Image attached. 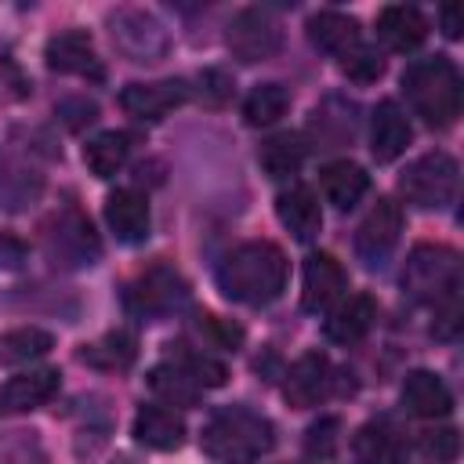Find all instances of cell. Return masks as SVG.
I'll use <instances>...</instances> for the list:
<instances>
[{
    "instance_id": "6da1fadb",
    "label": "cell",
    "mask_w": 464,
    "mask_h": 464,
    "mask_svg": "<svg viewBox=\"0 0 464 464\" xmlns=\"http://www.w3.org/2000/svg\"><path fill=\"white\" fill-rule=\"evenodd\" d=\"M218 286L228 301L268 304L286 286V254L268 239H250L228 250L218 265Z\"/></svg>"
},
{
    "instance_id": "7a4b0ae2",
    "label": "cell",
    "mask_w": 464,
    "mask_h": 464,
    "mask_svg": "<svg viewBox=\"0 0 464 464\" xmlns=\"http://www.w3.org/2000/svg\"><path fill=\"white\" fill-rule=\"evenodd\" d=\"M199 446L218 464H254L276 446L272 420L250 406H221L203 424Z\"/></svg>"
},
{
    "instance_id": "3957f363",
    "label": "cell",
    "mask_w": 464,
    "mask_h": 464,
    "mask_svg": "<svg viewBox=\"0 0 464 464\" xmlns=\"http://www.w3.org/2000/svg\"><path fill=\"white\" fill-rule=\"evenodd\" d=\"M402 91L428 127H450L460 116V72L450 58H417L402 72Z\"/></svg>"
},
{
    "instance_id": "277c9868",
    "label": "cell",
    "mask_w": 464,
    "mask_h": 464,
    "mask_svg": "<svg viewBox=\"0 0 464 464\" xmlns=\"http://www.w3.org/2000/svg\"><path fill=\"white\" fill-rule=\"evenodd\" d=\"M402 290L417 304H446L460 290V257L442 243H417L402 265Z\"/></svg>"
},
{
    "instance_id": "5b68a950",
    "label": "cell",
    "mask_w": 464,
    "mask_h": 464,
    "mask_svg": "<svg viewBox=\"0 0 464 464\" xmlns=\"http://www.w3.org/2000/svg\"><path fill=\"white\" fill-rule=\"evenodd\" d=\"M399 192L406 196V203H413L420 210L446 207L457 192V160L446 152H428V156L413 160L406 167V174L399 178Z\"/></svg>"
},
{
    "instance_id": "8992f818",
    "label": "cell",
    "mask_w": 464,
    "mask_h": 464,
    "mask_svg": "<svg viewBox=\"0 0 464 464\" xmlns=\"http://www.w3.org/2000/svg\"><path fill=\"white\" fill-rule=\"evenodd\" d=\"M109 36L112 47L127 58V62H160L170 47L163 25L156 22V14L141 11V7H120L109 14Z\"/></svg>"
},
{
    "instance_id": "52a82bcc",
    "label": "cell",
    "mask_w": 464,
    "mask_h": 464,
    "mask_svg": "<svg viewBox=\"0 0 464 464\" xmlns=\"http://www.w3.org/2000/svg\"><path fill=\"white\" fill-rule=\"evenodd\" d=\"M225 40H228V51L239 62H268L283 47V29L265 7H243L228 22Z\"/></svg>"
},
{
    "instance_id": "ba28073f",
    "label": "cell",
    "mask_w": 464,
    "mask_h": 464,
    "mask_svg": "<svg viewBox=\"0 0 464 464\" xmlns=\"http://www.w3.org/2000/svg\"><path fill=\"white\" fill-rule=\"evenodd\" d=\"M185 297H188L185 279H181L174 268H167V265L149 268V272L138 276V279L130 283V290H127V304H130L138 315H145V319H156V315H167V312L181 308Z\"/></svg>"
},
{
    "instance_id": "9c48e42d",
    "label": "cell",
    "mask_w": 464,
    "mask_h": 464,
    "mask_svg": "<svg viewBox=\"0 0 464 464\" xmlns=\"http://www.w3.org/2000/svg\"><path fill=\"white\" fill-rule=\"evenodd\" d=\"M399 232H402V210L395 199H377L370 207V214L359 221L355 228V250L366 265H381L395 243H399Z\"/></svg>"
},
{
    "instance_id": "30bf717a",
    "label": "cell",
    "mask_w": 464,
    "mask_h": 464,
    "mask_svg": "<svg viewBox=\"0 0 464 464\" xmlns=\"http://www.w3.org/2000/svg\"><path fill=\"white\" fill-rule=\"evenodd\" d=\"M348 290L344 268L330 254H308L301 268V308L304 312H326L334 308Z\"/></svg>"
},
{
    "instance_id": "8fae6325",
    "label": "cell",
    "mask_w": 464,
    "mask_h": 464,
    "mask_svg": "<svg viewBox=\"0 0 464 464\" xmlns=\"http://www.w3.org/2000/svg\"><path fill=\"white\" fill-rule=\"evenodd\" d=\"M330 359L323 352H304L290 370H286V381H283V399L294 406V410H308V406H319L326 395H330Z\"/></svg>"
},
{
    "instance_id": "7c38bea8",
    "label": "cell",
    "mask_w": 464,
    "mask_h": 464,
    "mask_svg": "<svg viewBox=\"0 0 464 464\" xmlns=\"http://www.w3.org/2000/svg\"><path fill=\"white\" fill-rule=\"evenodd\" d=\"M44 239H47V254L65 265H94V257H98V236H94L91 221L80 218L76 210L62 214L54 221V232H47Z\"/></svg>"
},
{
    "instance_id": "4fadbf2b",
    "label": "cell",
    "mask_w": 464,
    "mask_h": 464,
    "mask_svg": "<svg viewBox=\"0 0 464 464\" xmlns=\"http://www.w3.org/2000/svg\"><path fill=\"white\" fill-rule=\"evenodd\" d=\"M188 98V87L181 80H160V83H127L120 91V105L138 120H163L170 109H178Z\"/></svg>"
},
{
    "instance_id": "5bb4252c",
    "label": "cell",
    "mask_w": 464,
    "mask_h": 464,
    "mask_svg": "<svg viewBox=\"0 0 464 464\" xmlns=\"http://www.w3.org/2000/svg\"><path fill=\"white\" fill-rule=\"evenodd\" d=\"M62 384V373L51 370V366H40V370H25L18 377H11L7 384H0V413H25V410H36L44 406Z\"/></svg>"
},
{
    "instance_id": "9a60e30c",
    "label": "cell",
    "mask_w": 464,
    "mask_h": 464,
    "mask_svg": "<svg viewBox=\"0 0 464 464\" xmlns=\"http://www.w3.org/2000/svg\"><path fill=\"white\" fill-rule=\"evenodd\" d=\"M410 138H413V130H410L406 112H402L392 98L377 102V109H373V123H370V149H373V160H377V163H392V160H399V156L406 152Z\"/></svg>"
},
{
    "instance_id": "2e32d148",
    "label": "cell",
    "mask_w": 464,
    "mask_h": 464,
    "mask_svg": "<svg viewBox=\"0 0 464 464\" xmlns=\"http://www.w3.org/2000/svg\"><path fill=\"white\" fill-rule=\"evenodd\" d=\"M47 69L54 72H76V76H102V65H98V54H94V44L83 29H65L58 36L47 40Z\"/></svg>"
},
{
    "instance_id": "e0dca14e",
    "label": "cell",
    "mask_w": 464,
    "mask_h": 464,
    "mask_svg": "<svg viewBox=\"0 0 464 464\" xmlns=\"http://www.w3.org/2000/svg\"><path fill=\"white\" fill-rule=\"evenodd\" d=\"M377 36L384 47L406 54V51H417L428 36V18L417 11V7H406V4H392L377 14Z\"/></svg>"
},
{
    "instance_id": "ac0fdd59",
    "label": "cell",
    "mask_w": 464,
    "mask_h": 464,
    "mask_svg": "<svg viewBox=\"0 0 464 464\" xmlns=\"http://www.w3.org/2000/svg\"><path fill=\"white\" fill-rule=\"evenodd\" d=\"M308 40L326 51V54H352L355 47H362V33H359V22L352 14H341V11H315L308 18Z\"/></svg>"
},
{
    "instance_id": "d6986e66",
    "label": "cell",
    "mask_w": 464,
    "mask_h": 464,
    "mask_svg": "<svg viewBox=\"0 0 464 464\" xmlns=\"http://www.w3.org/2000/svg\"><path fill=\"white\" fill-rule=\"evenodd\" d=\"M105 221L120 243H141L149 236V203L134 188H116L105 199Z\"/></svg>"
},
{
    "instance_id": "ffe728a7",
    "label": "cell",
    "mask_w": 464,
    "mask_h": 464,
    "mask_svg": "<svg viewBox=\"0 0 464 464\" xmlns=\"http://www.w3.org/2000/svg\"><path fill=\"white\" fill-rule=\"evenodd\" d=\"M402 406L417 417H446L453 410V395L446 381L431 370H413L402 381Z\"/></svg>"
},
{
    "instance_id": "44dd1931",
    "label": "cell",
    "mask_w": 464,
    "mask_h": 464,
    "mask_svg": "<svg viewBox=\"0 0 464 464\" xmlns=\"http://www.w3.org/2000/svg\"><path fill=\"white\" fill-rule=\"evenodd\" d=\"M355 457L359 464H406V439L388 420H370L355 431Z\"/></svg>"
},
{
    "instance_id": "7402d4cb",
    "label": "cell",
    "mask_w": 464,
    "mask_h": 464,
    "mask_svg": "<svg viewBox=\"0 0 464 464\" xmlns=\"http://www.w3.org/2000/svg\"><path fill=\"white\" fill-rule=\"evenodd\" d=\"M373 319H377L373 297H370V294H355V297H348L344 304H337V308L330 312V319H326V337L337 341V344H355V341H362V337L370 334Z\"/></svg>"
},
{
    "instance_id": "603a6c76",
    "label": "cell",
    "mask_w": 464,
    "mask_h": 464,
    "mask_svg": "<svg viewBox=\"0 0 464 464\" xmlns=\"http://www.w3.org/2000/svg\"><path fill=\"white\" fill-rule=\"evenodd\" d=\"M134 439L149 450H178L185 442V420L167 406H141L134 417Z\"/></svg>"
},
{
    "instance_id": "cb8c5ba5",
    "label": "cell",
    "mask_w": 464,
    "mask_h": 464,
    "mask_svg": "<svg viewBox=\"0 0 464 464\" xmlns=\"http://www.w3.org/2000/svg\"><path fill=\"white\" fill-rule=\"evenodd\" d=\"M276 214H279V221H283L297 239H312V236H319V228H323L319 199H315L312 188H304V185H294V188L279 192Z\"/></svg>"
},
{
    "instance_id": "d4e9b609",
    "label": "cell",
    "mask_w": 464,
    "mask_h": 464,
    "mask_svg": "<svg viewBox=\"0 0 464 464\" xmlns=\"http://www.w3.org/2000/svg\"><path fill=\"white\" fill-rule=\"evenodd\" d=\"M319 181H323V196H326L337 210H352V207L362 199L366 185H370L366 170H362L359 163H348V160L326 163L323 174H319Z\"/></svg>"
},
{
    "instance_id": "484cf974",
    "label": "cell",
    "mask_w": 464,
    "mask_h": 464,
    "mask_svg": "<svg viewBox=\"0 0 464 464\" xmlns=\"http://www.w3.org/2000/svg\"><path fill=\"white\" fill-rule=\"evenodd\" d=\"M127 152H130V138L123 130H105L83 145V163L94 178H112L127 163Z\"/></svg>"
},
{
    "instance_id": "4316f807",
    "label": "cell",
    "mask_w": 464,
    "mask_h": 464,
    "mask_svg": "<svg viewBox=\"0 0 464 464\" xmlns=\"http://www.w3.org/2000/svg\"><path fill=\"white\" fill-rule=\"evenodd\" d=\"M149 388H152L163 402H170V406H192V402L199 399V384H196L181 366H174V362L152 366V370H149Z\"/></svg>"
},
{
    "instance_id": "83f0119b",
    "label": "cell",
    "mask_w": 464,
    "mask_h": 464,
    "mask_svg": "<svg viewBox=\"0 0 464 464\" xmlns=\"http://www.w3.org/2000/svg\"><path fill=\"white\" fill-rule=\"evenodd\" d=\"M80 359L91 362V366H98V370H127L134 362V337L127 330H112L102 341L87 344L80 352Z\"/></svg>"
},
{
    "instance_id": "f1b7e54d",
    "label": "cell",
    "mask_w": 464,
    "mask_h": 464,
    "mask_svg": "<svg viewBox=\"0 0 464 464\" xmlns=\"http://www.w3.org/2000/svg\"><path fill=\"white\" fill-rule=\"evenodd\" d=\"M54 344V337L40 326H22V330H11L0 337V362L7 366H18V362H29V359H40L47 355Z\"/></svg>"
},
{
    "instance_id": "f546056e",
    "label": "cell",
    "mask_w": 464,
    "mask_h": 464,
    "mask_svg": "<svg viewBox=\"0 0 464 464\" xmlns=\"http://www.w3.org/2000/svg\"><path fill=\"white\" fill-rule=\"evenodd\" d=\"M286 105H290V94L283 83H257L243 102V116L250 127H268L286 112Z\"/></svg>"
},
{
    "instance_id": "4dcf8cb0",
    "label": "cell",
    "mask_w": 464,
    "mask_h": 464,
    "mask_svg": "<svg viewBox=\"0 0 464 464\" xmlns=\"http://www.w3.org/2000/svg\"><path fill=\"white\" fill-rule=\"evenodd\" d=\"M261 167L272 174V178H286V174H294L297 167H301V160H304V145H301V138L297 134H276V138H268L265 145H261Z\"/></svg>"
},
{
    "instance_id": "1f68e13d",
    "label": "cell",
    "mask_w": 464,
    "mask_h": 464,
    "mask_svg": "<svg viewBox=\"0 0 464 464\" xmlns=\"http://www.w3.org/2000/svg\"><path fill=\"white\" fill-rule=\"evenodd\" d=\"M174 348V366H181L199 388H221L225 384V377H228V370H225V362H218L214 355H207V352H196V348H188V344H170Z\"/></svg>"
},
{
    "instance_id": "d6a6232c",
    "label": "cell",
    "mask_w": 464,
    "mask_h": 464,
    "mask_svg": "<svg viewBox=\"0 0 464 464\" xmlns=\"http://www.w3.org/2000/svg\"><path fill=\"white\" fill-rule=\"evenodd\" d=\"M196 330H199L214 348H225V352H236V348L243 344V330H239L236 323H228V319L210 315V312H199V315H196Z\"/></svg>"
},
{
    "instance_id": "836d02e7",
    "label": "cell",
    "mask_w": 464,
    "mask_h": 464,
    "mask_svg": "<svg viewBox=\"0 0 464 464\" xmlns=\"http://www.w3.org/2000/svg\"><path fill=\"white\" fill-rule=\"evenodd\" d=\"M337 431H341V420L337 417H319L308 435H304V453L312 460H330L334 450H337Z\"/></svg>"
},
{
    "instance_id": "e575fe53",
    "label": "cell",
    "mask_w": 464,
    "mask_h": 464,
    "mask_svg": "<svg viewBox=\"0 0 464 464\" xmlns=\"http://www.w3.org/2000/svg\"><path fill=\"white\" fill-rule=\"evenodd\" d=\"M341 69H344L348 80H355V83H370V80H377V76L384 72V58H381L377 51H370V47H355L352 54L341 58Z\"/></svg>"
},
{
    "instance_id": "d590c367",
    "label": "cell",
    "mask_w": 464,
    "mask_h": 464,
    "mask_svg": "<svg viewBox=\"0 0 464 464\" xmlns=\"http://www.w3.org/2000/svg\"><path fill=\"white\" fill-rule=\"evenodd\" d=\"M420 450H424V457H428V460H435V464H450V460H457V453H460V435H457L453 428L424 431Z\"/></svg>"
},
{
    "instance_id": "8d00e7d4",
    "label": "cell",
    "mask_w": 464,
    "mask_h": 464,
    "mask_svg": "<svg viewBox=\"0 0 464 464\" xmlns=\"http://www.w3.org/2000/svg\"><path fill=\"white\" fill-rule=\"evenodd\" d=\"M439 308H442V312H439V319H435V334H439V337H453L457 326H460V304H457V297L446 301V304H439Z\"/></svg>"
},
{
    "instance_id": "74e56055",
    "label": "cell",
    "mask_w": 464,
    "mask_h": 464,
    "mask_svg": "<svg viewBox=\"0 0 464 464\" xmlns=\"http://www.w3.org/2000/svg\"><path fill=\"white\" fill-rule=\"evenodd\" d=\"M442 33H446L450 40L460 36V7H457V4H446V7H442Z\"/></svg>"
}]
</instances>
